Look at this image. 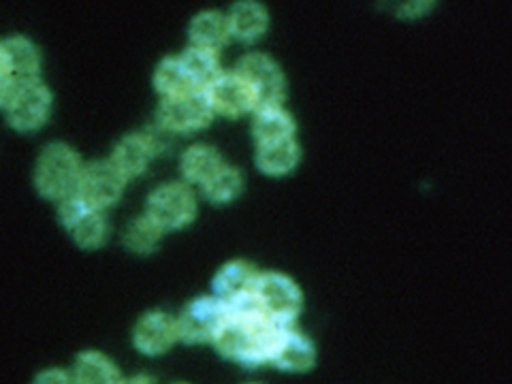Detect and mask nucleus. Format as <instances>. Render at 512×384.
I'll return each instance as SVG.
<instances>
[{
  "label": "nucleus",
  "instance_id": "obj_1",
  "mask_svg": "<svg viewBox=\"0 0 512 384\" xmlns=\"http://www.w3.org/2000/svg\"><path fill=\"white\" fill-rule=\"evenodd\" d=\"M286 329L265 312L252 316H229L214 342L218 355L244 367H261L271 363L276 344Z\"/></svg>",
  "mask_w": 512,
  "mask_h": 384
},
{
  "label": "nucleus",
  "instance_id": "obj_2",
  "mask_svg": "<svg viewBox=\"0 0 512 384\" xmlns=\"http://www.w3.org/2000/svg\"><path fill=\"white\" fill-rule=\"evenodd\" d=\"M82 173L84 165L77 152L64 143H52L39 156L35 184L45 199L64 201L77 195Z\"/></svg>",
  "mask_w": 512,
  "mask_h": 384
},
{
  "label": "nucleus",
  "instance_id": "obj_3",
  "mask_svg": "<svg viewBox=\"0 0 512 384\" xmlns=\"http://www.w3.org/2000/svg\"><path fill=\"white\" fill-rule=\"evenodd\" d=\"M0 103L7 111V120L15 131H37L45 124L52 107V94L39 79L18 84L0 92Z\"/></svg>",
  "mask_w": 512,
  "mask_h": 384
},
{
  "label": "nucleus",
  "instance_id": "obj_4",
  "mask_svg": "<svg viewBox=\"0 0 512 384\" xmlns=\"http://www.w3.org/2000/svg\"><path fill=\"white\" fill-rule=\"evenodd\" d=\"M227 320L229 312L224 301L218 297H199L190 301L178 316L180 340L186 344H214Z\"/></svg>",
  "mask_w": 512,
  "mask_h": 384
},
{
  "label": "nucleus",
  "instance_id": "obj_5",
  "mask_svg": "<svg viewBox=\"0 0 512 384\" xmlns=\"http://www.w3.org/2000/svg\"><path fill=\"white\" fill-rule=\"evenodd\" d=\"M256 297H259L265 314L271 320H276L282 327L295 325V318L303 306V295L291 278L278 274V271L261 274L259 286H256Z\"/></svg>",
  "mask_w": 512,
  "mask_h": 384
},
{
  "label": "nucleus",
  "instance_id": "obj_6",
  "mask_svg": "<svg viewBox=\"0 0 512 384\" xmlns=\"http://www.w3.org/2000/svg\"><path fill=\"white\" fill-rule=\"evenodd\" d=\"M148 216L163 231L184 229L197 216V201L184 184H165L152 192L148 201Z\"/></svg>",
  "mask_w": 512,
  "mask_h": 384
},
{
  "label": "nucleus",
  "instance_id": "obj_7",
  "mask_svg": "<svg viewBox=\"0 0 512 384\" xmlns=\"http://www.w3.org/2000/svg\"><path fill=\"white\" fill-rule=\"evenodd\" d=\"M237 73L242 75L248 82V86L252 88L256 96V109L282 107L286 82H284V73L280 71L276 60L256 52L246 54L242 60H239Z\"/></svg>",
  "mask_w": 512,
  "mask_h": 384
},
{
  "label": "nucleus",
  "instance_id": "obj_8",
  "mask_svg": "<svg viewBox=\"0 0 512 384\" xmlns=\"http://www.w3.org/2000/svg\"><path fill=\"white\" fill-rule=\"evenodd\" d=\"M214 116L210 99L203 90L178 96V99H163L158 107V122L171 133L199 131L210 124Z\"/></svg>",
  "mask_w": 512,
  "mask_h": 384
},
{
  "label": "nucleus",
  "instance_id": "obj_9",
  "mask_svg": "<svg viewBox=\"0 0 512 384\" xmlns=\"http://www.w3.org/2000/svg\"><path fill=\"white\" fill-rule=\"evenodd\" d=\"M60 222L64 229L71 231L75 244L82 246L84 250H96L101 248L107 239V220L105 216L90 207L86 201L79 199L77 195L60 201L58 207Z\"/></svg>",
  "mask_w": 512,
  "mask_h": 384
},
{
  "label": "nucleus",
  "instance_id": "obj_10",
  "mask_svg": "<svg viewBox=\"0 0 512 384\" xmlns=\"http://www.w3.org/2000/svg\"><path fill=\"white\" fill-rule=\"evenodd\" d=\"M124 175L111 165V160L103 163V160H96L84 167L82 180H79L77 197L86 201L94 210H105V207L114 205L124 190Z\"/></svg>",
  "mask_w": 512,
  "mask_h": 384
},
{
  "label": "nucleus",
  "instance_id": "obj_11",
  "mask_svg": "<svg viewBox=\"0 0 512 384\" xmlns=\"http://www.w3.org/2000/svg\"><path fill=\"white\" fill-rule=\"evenodd\" d=\"M41 56L24 37H11L0 45V92L37 79Z\"/></svg>",
  "mask_w": 512,
  "mask_h": 384
},
{
  "label": "nucleus",
  "instance_id": "obj_12",
  "mask_svg": "<svg viewBox=\"0 0 512 384\" xmlns=\"http://www.w3.org/2000/svg\"><path fill=\"white\" fill-rule=\"evenodd\" d=\"M205 94L207 99H210L214 114L218 116L239 118L248 114V111H256V96L246 79L237 71L222 73L216 82L205 90Z\"/></svg>",
  "mask_w": 512,
  "mask_h": 384
},
{
  "label": "nucleus",
  "instance_id": "obj_13",
  "mask_svg": "<svg viewBox=\"0 0 512 384\" xmlns=\"http://www.w3.org/2000/svg\"><path fill=\"white\" fill-rule=\"evenodd\" d=\"M180 340L178 318H171L165 312H150L135 325L133 344L146 357H160L173 348Z\"/></svg>",
  "mask_w": 512,
  "mask_h": 384
},
{
  "label": "nucleus",
  "instance_id": "obj_14",
  "mask_svg": "<svg viewBox=\"0 0 512 384\" xmlns=\"http://www.w3.org/2000/svg\"><path fill=\"white\" fill-rule=\"evenodd\" d=\"M271 365L288 374H306L316 365V346L301 331L286 329L276 344Z\"/></svg>",
  "mask_w": 512,
  "mask_h": 384
},
{
  "label": "nucleus",
  "instance_id": "obj_15",
  "mask_svg": "<svg viewBox=\"0 0 512 384\" xmlns=\"http://www.w3.org/2000/svg\"><path fill=\"white\" fill-rule=\"evenodd\" d=\"M261 274L252 263L248 261H231L214 278V293L220 301L229 303L239 297H246L256 293V286H259Z\"/></svg>",
  "mask_w": 512,
  "mask_h": 384
},
{
  "label": "nucleus",
  "instance_id": "obj_16",
  "mask_svg": "<svg viewBox=\"0 0 512 384\" xmlns=\"http://www.w3.org/2000/svg\"><path fill=\"white\" fill-rule=\"evenodd\" d=\"M154 143L148 135H126L111 154V165H114L124 180H131L148 169L154 156Z\"/></svg>",
  "mask_w": 512,
  "mask_h": 384
},
{
  "label": "nucleus",
  "instance_id": "obj_17",
  "mask_svg": "<svg viewBox=\"0 0 512 384\" xmlns=\"http://www.w3.org/2000/svg\"><path fill=\"white\" fill-rule=\"evenodd\" d=\"M71 376L75 384H124L116 363L96 350H86L75 359Z\"/></svg>",
  "mask_w": 512,
  "mask_h": 384
},
{
  "label": "nucleus",
  "instance_id": "obj_18",
  "mask_svg": "<svg viewBox=\"0 0 512 384\" xmlns=\"http://www.w3.org/2000/svg\"><path fill=\"white\" fill-rule=\"evenodd\" d=\"M252 133H254L256 143H259V148L269 146V143L293 139L295 120L282 107L256 109L254 122H252Z\"/></svg>",
  "mask_w": 512,
  "mask_h": 384
},
{
  "label": "nucleus",
  "instance_id": "obj_19",
  "mask_svg": "<svg viewBox=\"0 0 512 384\" xmlns=\"http://www.w3.org/2000/svg\"><path fill=\"white\" fill-rule=\"evenodd\" d=\"M188 35L195 47H205V50L218 52L220 47L227 45L231 39L229 18H224L222 13L216 11L199 13L197 18H192Z\"/></svg>",
  "mask_w": 512,
  "mask_h": 384
},
{
  "label": "nucleus",
  "instance_id": "obj_20",
  "mask_svg": "<svg viewBox=\"0 0 512 384\" xmlns=\"http://www.w3.org/2000/svg\"><path fill=\"white\" fill-rule=\"evenodd\" d=\"M267 24V11L259 3H239L233 7L229 15L231 37L242 43H252L256 39H261L265 35Z\"/></svg>",
  "mask_w": 512,
  "mask_h": 384
},
{
  "label": "nucleus",
  "instance_id": "obj_21",
  "mask_svg": "<svg viewBox=\"0 0 512 384\" xmlns=\"http://www.w3.org/2000/svg\"><path fill=\"white\" fill-rule=\"evenodd\" d=\"M154 86L165 99H178V96L199 92L190 73L186 71L182 58H165L160 62L154 75Z\"/></svg>",
  "mask_w": 512,
  "mask_h": 384
},
{
  "label": "nucleus",
  "instance_id": "obj_22",
  "mask_svg": "<svg viewBox=\"0 0 512 384\" xmlns=\"http://www.w3.org/2000/svg\"><path fill=\"white\" fill-rule=\"evenodd\" d=\"M301 158V150L295 139H286L278 143H269V146H261L259 154H256V163H259L261 171L267 175H286L291 173Z\"/></svg>",
  "mask_w": 512,
  "mask_h": 384
},
{
  "label": "nucleus",
  "instance_id": "obj_23",
  "mask_svg": "<svg viewBox=\"0 0 512 384\" xmlns=\"http://www.w3.org/2000/svg\"><path fill=\"white\" fill-rule=\"evenodd\" d=\"M182 173L188 182L205 184L224 167L220 154L212 146H192L182 156Z\"/></svg>",
  "mask_w": 512,
  "mask_h": 384
},
{
  "label": "nucleus",
  "instance_id": "obj_24",
  "mask_svg": "<svg viewBox=\"0 0 512 384\" xmlns=\"http://www.w3.org/2000/svg\"><path fill=\"white\" fill-rule=\"evenodd\" d=\"M186 71L190 73L192 82H195V86L199 90H207L210 88L216 79L224 73L220 69V60L216 56L214 50H205V47H188V50L180 56Z\"/></svg>",
  "mask_w": 512,
  "mask_h": 384
},
{
  "label": "nucleus",
  "instance_id": "obj_25",
  "mask_svg": "<svg viewBox=\"0 0 512 384\" xmlns=\"http://www.w3.org/2000/svg\"><path fill=\"white\" fill-rule=\"evenodd\" d=\"M163 233L165 231L146 214L128 222V227L124 231V246L133 254H150L158 248Z\"/></svg>",
  "mask_w": 512,
  "mask_h": 384
},
{
  "label": "nucleus",
  "instance_id": "obj_26",
  "mask_svg": "<svg viewBox=\"0 0 512 384\" xmlns=\"http://www.w3.org/2000/svg\"><path fill=\"white\" fill-rule=\"evenodd\" d=\"M242 175H239L237 169L224 165L214 178L207 180L203 184V195L210 199L212 203H229L233 201L239 192H242Z\"/></svg>",
  "mask_w": 512,
  "mask_h": 384
},
{
  "label": "nucleus",
  "instance_id": "obj_27",
  "mask_svg": "<svg viewBox=\"0 0 512 384\" xmlns=\"http://www.w3.org/2000/svg\"><path fill=\"white\" fill-rule=\"evenodd\" d=\"M32 384H75L71 372H64L60 367H52V370H43L35 376Z\"/></svg>",
  "mask_w": 512,
  "mask_h": 384
},
{
  "label": "nucleus",
  "instance_id": "obj_28",
  "mask_svg": "<svg viewBox=\"0 0 512 384\" xmlns=\"http://www.w3.org/2000/svg\"><path fill=\"white\" fill-rule=\"evenodd\" d=\"M124 384H158V382L152 376H148V374H137V376L126 378Z\"/></svg>",
  "mask_w": 512,
  "mask_h": 384
},
{
  "label": "nucleus",
  "instance_id": "obj_29",
  "mask_svg": "<svg viewBox=\"0 0 512 384\" xmlns=\"http://www.w3.org/2000/svg\"><path fill=\"white\" fill-rule=\"evenodd\" d=\"M180 384H184V382H180Z\"/></svg>",
  "mask_w": 512,
  "mask_h": 384
}]
</instances>
